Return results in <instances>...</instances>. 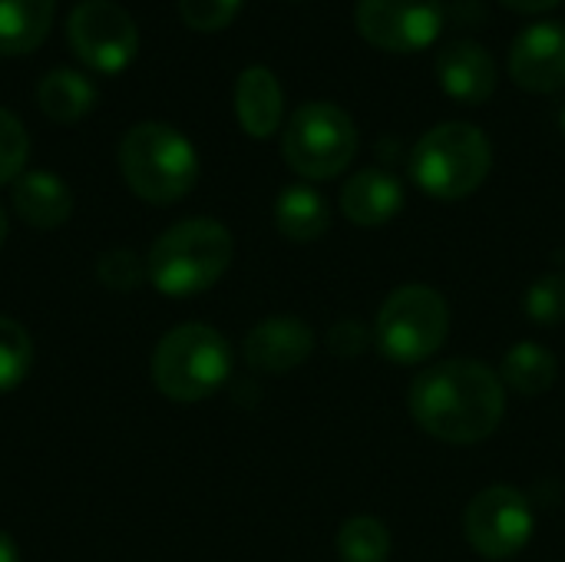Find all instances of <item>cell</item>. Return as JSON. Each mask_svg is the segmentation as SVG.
Segmentation results:
<instances>
[{"instance_id": "17", "label": "cell", "mask_w": 565, "mask_h": 562, "mask_svg": "<svg viewBox=\"0 0 565 562\" xmlns=\"http://www.w3.org/2000/svg\"><path fill=\"white\" fill-rule=\"evenodd\" d=\"M275 229L288 242H318L331 229V205L311 185H285L275 199Z\"/></svg>"}, {"instance_id": "9", "label": "cell", "mask_w": 565, "mask_h": 562, "mask_svg": "<svg viewBox=\"0 0 565 562\" xmlns=\"http://www.w3.org/2000/svg\"><path fill=\"white\" fill-rule=\"evenodd\" d=\"M66 43L86 70L116 76L136 60L139 26L116 0H79L66 17Z\"/></svg>"}, {"instance_id": "20", "label": "cell", "mask_w": 565, "mask_h": 562, "mask_svg": "<svg viewBox=\"0 0 565 562\" xmlns=\"http://www.w3.org/2000/svg\"><path fill=\"white\" fill-rule=\"evenodd\" d=\"M559 378V361L550 348L536 341H520L503 354L500 364V381L507 391L520 397H540L546 394Z\"/></svg>"}, {"instance_id": "4", "label": "cell", "mask_w": 565, "mask_h": 562, "mask_svg": "<svg viewBox=\"0 0 565 562\" xmlns=\"http://www.w3.org/2000/svg\"><path fill=\"white\" fill-rule=\"evenodd\" d=\"M407 166L424 195L457 202L487 182L493 169V146L473 123H440L414 142Z\"/></svg>"}, {"instance_id": "7", "label": "cell", "mask_w": 565, "mask_h": 562, "mask_svg": "<svg viewBox=\"0 0 565 562\" xmlns=\"http://www.w3.org/2000/svg\"><path fill=\"white\" fill-rule=\"evenodd\" d=\"M281 156L291 172L321 182L341 176L358 156V126L348 109L315 99L291 113L281 136Z\"/></svg>"}, {"instance_id": "24", "label": "cell", "mask_w": 565, "mask_h": 562, "mask_svg": "<svg viewBox=\"0 0 565 562\" xmlns=\"http://www.w3.org/2000/svg\"><path fill=\"white\" fill-rule=\"evenodd\" d=\"M96 278H99L109 291H119V295L136 291L142 282H149V278H146V262H142L136 252H129V248H109L106 255H99V262H96Z\"/></svg>"}, {"instance_id": "29", "label": "cell", "mask_w": 565, "mask_h": 562, "mask_svg": "<svg viewBox=\"0 0 565 562\" xmlns=\"http://www.w3.org/2000/svg\"><path fill=\"white\" fill-rule=\"evenodd\" d=\"M0 562H20V550L13 543V537L3 530H0Z\"/></svg>"}, {"instance_id": "8", "label": "cell", "mask_w": 565, "mask_h": 562, "mask_svg": "<svg viewBox=\"0 0 565 562\" xmlns=\"http://www.w3.org/2000/svg\"><path fill=\"white\" fill-rule=\"evenodd\" d=\"M536 533V510L530 497L510 484L480 490L463 510V537L483 560H513Z\"/></svg>"}, {"instance_id": "13", "label": "cell", "mask_w": 565, "mask_h": 562, "mask_svg": "<svg viewBox=\"0 0 565 562\" xmlns=\"http://www.w3.org/2000/svg\"><path fill=\"white\" fill-rule=\"evenodd\" d=\"M440 89L467 106H480L497 93V60L473 40H454L437 53Z\"/></svg>"}, {"instance_id": "3", "label": "cell", "mask_w": 565, "mask_h": 562, "mask_svg": "<svg viewBox=\"0 0 565 562\" xmlns=\"http://www.w3.org/2000/svg\"><path fill=\"white\" fill-rule=\"evenodd\" d=\"M119 172L142 202L172 205L195 189L199 152L175 126L149 119L119 139Z\"/></svg>"}, {"instance_id": "28", "label": "cell", "mask_w": 565, "mask_h": 562, "mask_svg": "<svg viewBox=\"0 0 565 562\" xmlns=\"http://www.w3.org/2000/svg\"><path fill=\"white\" fill-rule=\"evenodd\" d=\"M503 3L516 13H546V10L559 7L563 0H503Z\"/></svg>"}, {"instance_id": "2", "label": "cell", "mask_w": 565, "mask_h": 562, "mask_svg": "<svg viewBox=\"0 0 565 562\" xmlns=\"http://www.w3.org/2000/svg\"><path fill=\"white\" fill-rule=\"evenodd\" d=\"M232 232L215 219H182L169 225L146 255V278L166 298L209 291L232 265Z\"/></svg>"}, {"instance_id": "30", "label": "cell", "mask_w": 565, "mask_h": 562, "mask_svg": "<svg viewBox=\"0 0 565 562\" xmlns=\"http://www.w3.org/2000/svg\"><path fill=\"white\" fill-rule=\"evenodd\" d=\"M7 232H10V225H7V212L0 209V248H3V242H7Z\"/></svg>"}, {"instance_id": "5", "label": "cell", "mask_w": 565, "mask_h": 562, "mask_svg": "<svg viewBox=\"0 0 565 562\" xmlns=\"http://www.w3.org/2000/svg\"><path fill=\"white\" fill-rule=\"evenodd\" d=\"M152 384L172 404H199L212 397L232 374V348L212 325H179L166 331L152 351Z\"/></svg>"}, {"instance_id": "27", "label": "cell", "mask_w": 565, "mask_h": 562, "mask_svg": "<svg viewBox=\"0 0 565 562\" xmlns=\"http://www.w3.org/2000/svg\"><path fill=\"white\" fill-rule=\"evenodd\" d=\"M371 341H374V331H367L358 318H341L328 331V348L338 358H358L371 348Z\"/></svg>"}, {"instance_id": "18", "label": "cell", "mask_w": 565, "mask_h": 562, "mask_svg": "<svg viewBox=\"0 0 565 562\" xmlns=\"http://www.w3.org/2000/svg\"><path fill=\"white\" fill-rule=\"evenodd\" d=\"M56 0H0V56H26L50 36Z\"/></svg>"}, {"instance_id": "11", "label": "cell", "mask_w": 565, "mask_h": 562, "mask_svg": "<svg viewBox=\"0 0 565 562\" xmlns=\"http://www.w3.org/2000/svg\"><path fill=\"white\" fill-rule=\"evenodd\" d=\"M513 83L526 93H556L565 86V26L563 23H533L526 26L507 56Z\"/></svg>"}, {"instance_id": "32", "label": "cell", "mask_w": 565, "mask_h": 562, "mask_svg": "<svg viewBox=\"0 0 565 562\" xmlns=\"http://www.w3.org/2000/svg\"><path fill=\"white\" fill-rule=\"evenodd\" d=\"M295 3H298V0H295Z\"/></svg>"}, {"instance_id": "19", "label": "cell", "mask_w": 565, "mask_h": 562, "mask_svg": "<svg viewBox=\"0 0 565 562\" xmlns=\"http://www.w3.org/2000/svg\"><path fill=\"white\" fill-rule=\"evenodd\" d=\"M36 106H40V113L46 119H53L60 126L79 123L96 106V86L83 73L56 66L46 76H40V83H36Z\"/></svg>"}, {"instance_id": "12", "label": "cell", "mask_w": 565, "mask_h": 562, "mask_svg": "<svg viewBox=\"0 0 565 562\" xmlns=\"http://www.w3.org/2000/svg\"><path fill=\"white\" fill-rule=\"evenodd\" d=\"M311 351H315V331L305 318L295 315H271L258 321L242 341L245 364L255 374H288L301 368L311 358Z\"/></svg>"}, {"instance_id": "21", "label": "cell", "mask_w": 565, "mask_h": 562, "mask_svg": "<svg viewBox=\"0 0 565 562\" xmlns=\"http://www.w3.org/2000/svg\"><path fill=\"white\" fill-rule=\"evenodd\" d=\"M338 556L341 562H387L391 560V533L377 517H351L338 530Z\"/></svg>"}, {"instance_id": "15", "label": "cell", "mask_w": 565, "mask_h": 562, "mask_svg": "<svg viewBox=\"0 0 565 562\" xmlns=\"http://www.w3.org/2000/svg\"><path fill=\"white\" fill-rule=\"evenodd\" d=\"M235 116L252 139H268L285 119V93L268 66H245L235 83Z\"/></svg>"}, {"instance_id": "16", "label": "cell", "mask_w": 565, "mask_h": 562, "mask_svg": "<svg viewBox=\"0 0 565 562\" xmlns=\"http://www.w3.org/2000/svg\"><path fill=\"white\" fill-rule=\"evenodd\" d=\"M10 192H13V212L33 229H60L73 215V192L56 172L46 169L23 172Z\"/></svg>"}, {"instance_id": "6", "label": "cell", "mask_w": 565, "mask_h": 562, "mask_svg": "<svg viewBox=\"0 0 565 562\" xmlns=\"http://www.w3.org/2000/svg\"><path fill=\"white\" fill-rule=\"evenodd\" d=\"M450 338V305L430 285L394 288L374 318V344L394 364H424Z\"/></svg>"}, {"instance_id": "31", "label": "cell", "mask_w": 565, "mask_h": 562, "mask_svg": "<svg viewBox=\"0 0 565 562\" xmlns=\"http://www.w3.org/2000/svg\"><path fill=\"white\" fill-rule=\"evenodd\" d=\"M559 129L565 132V106H563V113H559Z\"/></svg>"}, {"instance_id": "22", "label": "cell", "mask_w": 565, "mask_h": 562, "mask_svg": "<svg viewBox=\"0 0 565 562\" xmlns=\"http://www.w3.org/2000/svg\"><path fill=\"white\" fill-rule=\"evenodd\" d=\"M33 364V341L23 325L0 315V394L20 388Z\"/></svg>"}, {"instance_id": "23", "label": "cell", "mask_w": 565, "mask_h": 562, "mask_svg": "<svg viewBox=\"0 0 565 562\" xmlns=\"http://www.w3.org/2000/svg\"><path fill=\"white\" fill-rule=\"evenodd\" d=\"M526 318L540 328H556L565 321V272L536 278L526 291Z\"/></svg>"}, {"instance_id": "26", "label": "cell", "mask_w": 565, "mask_h": 562, "mask_svg": "<svg viewBox=\"0 0 565 562\" xmlns=\"http://www.w3.org/2000/svg\"><path fill=\"white\" fill-rule=\"evenodd\" d=\"M242 10V0H179V17L199 33L225 30Z\"/></svg>"}, {"instance_id": "14", "label": "cell", "mask_w": 565, "mask_h": 562, "mask_svg": "<svg viewBox=\"0 0 565 562\" xmlns=\"http://www.w3.org/2000/svg\"><path fill=\"white\" fill-rule=\"evenodd\" d=\"M404 209V182L387 169H361L341 189V212L361 229H377Z\"/></svg>"}, {"instance_id": "1", "label": "cell", "mask_w": 565, "mask_h": 562, "mask_svg": "<svg viewBox=\"0 0 565 562\" xmlns=\"http://www.w3.org/2000/svg\"><path fill=\"white\" fill-rule=\"evenodd\" d=\"M414 424L444 444H480L497 434L507 414L500 371L473 358H450L424 368L407 391Z\"/></svg>"}, {"instance_id": "25", "label": "cell", "mask_w": 565, "mask_h": 562, "mask_svg": "<svg viewBox=\"0 0 565 562\" xmlns=\"http://www.w3.org/2000/svg\"><path fill=\"white\" fill-rule=\"evenodd\" d=\"M26 156H30V136L23 123L0 106V185L17 182L23 176Z\"/></svg>"}, {"instance_id": "10", "label": "cell", "mask_w": 565, "mask_h": 562, "mask_svg": "<svg viewBox=\"0 0 565 562\" xmlns=\"http://www.w3.org/2000/svg\"><path fill=\"white\" fill-rule=\"evenodd\" d=\"M447 20L444 0H358L354 23L361 36L387 53L427 50Z\"/></svg>"}]
</instances>
